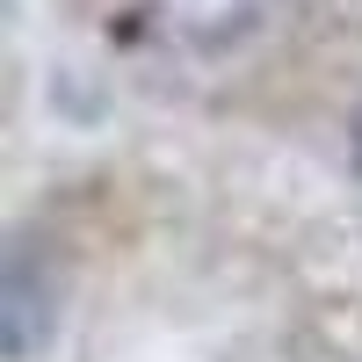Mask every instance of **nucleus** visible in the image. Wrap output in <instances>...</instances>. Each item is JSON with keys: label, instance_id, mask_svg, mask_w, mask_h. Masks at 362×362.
Instances as JSON below:
<instances>
[{"label": "nucleus", "instance_id": "nucleus-1", "mask_svg": "<svg viewBox=\"0 0 362 362\" xmlns=\"http://www.w3.org/2000/svg\"><path fill=\"white\" fill-rule=\"evenodd\" d=\"M58 326V268H44V254L22 247L8 254V276H0V348L15 362H29Z\"/></svg>", "mask_w": 362, "mask_h": 362}, {"label": "nucleus", "instance_id": "nucleus-2", "mask_svg": "<svg viewBox=\"0 0 362 362\" xmlns=\"http://www.w3.org/2000/svg\"><path fill=\"white\" fill-rule=\"evenodd\" d=\"M160 8H167V29H174V37L218 51V44H232V37H247L268 0H160Z\"/></svg>", "mask_w": 362, "mask_h": 362}, {"label": "nucleus", "instance_id": "nucleus-3", "mask_svg": "<svg viewBox=\"0 0 362 362\" xmlns=\"http://www.w3.org/2000/svg\"><path fill=\"white\" fill-rule=\"evenodd\" d=\"M355 153H362V124H355Z\"/></svg>", "mask_w": 362, "mask_h": 362}]
</instances>
